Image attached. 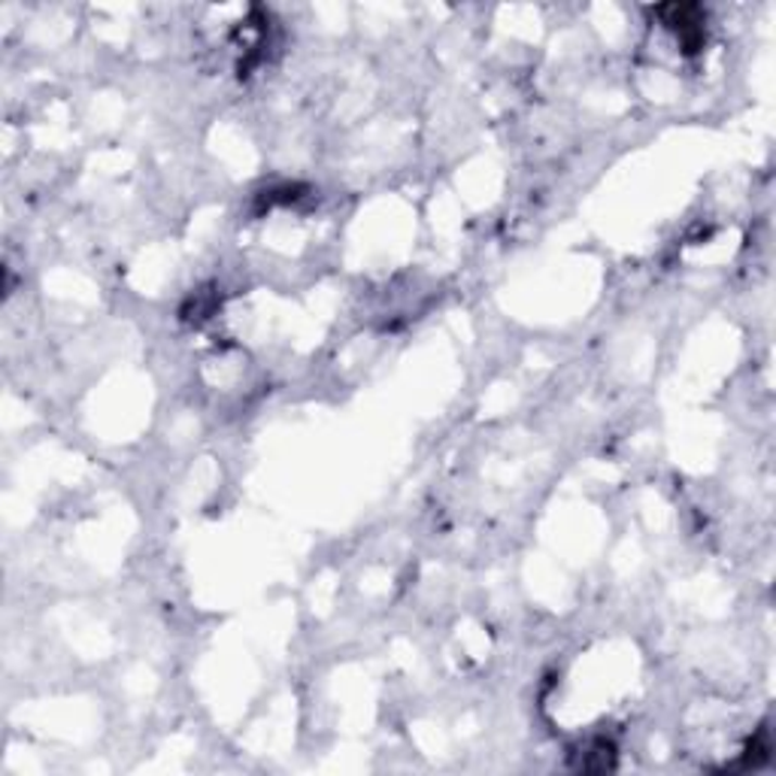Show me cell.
<instances>
[{
	"instance_id": "cell-1",
	"label": "cell",
	"mask_w": 776,
	"mask_h": 776,
	"mask_svg": "<svg viewBox=\"0 0 776 776\" xmlns=\"http://www.w3.org/2000/svg\"><path fill=\"white\" fill-rule=\"evenodd\" d=\"M659 15L664 18L667 28H674L683 40L686 52H698L703 43V13L701 7L695 3H671V7H659Z\"/></svg>"
}]
</instances>
